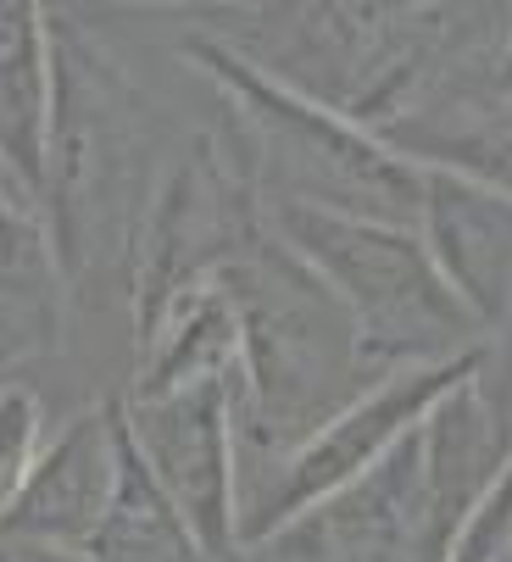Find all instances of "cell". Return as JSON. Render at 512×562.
<instances>
[{
    "label": "cell",
    "mask_w": 512,
    "mask_h": 562,
    "mask_svg": "<svg viewBox=\"0 0 512 562\" xmlns=\"http://www.w3.org/2000/svg\"><path fill=\"white\" fill-rule=\"evenodd\" d=\"M45 12V156L40 212L51 223L67 290L101 284L112 268L129 273L134 228L156 184L151 112L118 56L73 12Z\"/></svg>",
    "instance_id": "6da1fadb"
},
{
    "label": "cell",
    "mask_w": 512,
    "mask_h": 562,
    "mask_svg": "<svg viewBox=\"0 0 512 562\" xmlns=\"http://www.w3.org/2000/svg\"><path fill=\"white\" fill-rule=\"evenodd\" d=\"M218 284L240 324V362L229 390L240 485H251L352 395H363L374 373L357 357L352 317L340 312V301L268 234L240 262H229Z\"/></svg>",
    "instance_id": "7a4b0ae2"
},
{
    "label": "cell",
    "mask_w": 512,
    "mask_h": 562,
    "mask_svg": "<svg viewBox=\"0 0 512 562\" xmlns=\"http://www.w3.org/2000/svg\"><path fill=\"white\" fill-rule=\"evenodd\" d=\"M185 61L207 78V90L240 128V145L256 168V184H263V206L296 201V206L418 228L423 168L407 162L401 150H390L385 139L346 123L340 112L285 90L279 78L256 72L212 34L185 40Z\"/></svg>",
    "instance_id": "3957f363"
},
{
    "label": "cell",
    "mask_w": 512,
    "mask_h": 562,
    "mask_svg": "<svg viewBox=\"0 0 512 562\" xmlns=\"http://www.w3.org/2000/svg\"><path fill=\"white\" fill-rule=\"evenodd\" d=\"M263 217L274 246L290 251L352 317L357 357L374 379L396 368L452 362L485 346V329L446 290L418 228L296 206V201H268Z\"/></svg>",
    "instance_id": "277c9868"
},
{
    "label": "cell",
    "mask_w": 512,
    "mask_h": 562,
    "mask_svg": "<svg viewBox=\"0 0 512 562\" xmlns=\"http://www.w3.org/2000/svg\"><path fill=\"white\" fill-rule=\"evenodd\" d=\"M263 212V184H256V168L240 145V128L218 106L212 128H196L190 145L156 173L151 201L140 212L129 251L134 340H145L151 324L185 290L240 262L268 234Z\"/></svg>",
    "instance_id": "5b68a950"
},
{
    "label": "cell",
    "mask_w": 512,
    "mask_h": 562,
    "mask_svg": "<svg viewBox=\"0 0 512 562\" xmlns=\"http://www.w3.org/2000/svg\"><path fill=\"white\" fill-rule=\"evenodd\" d=\"M485 368V346L452 362H423V368H396L374 379L363 395H352L329 424H318L290 457H279L268 473L240 485V546H256L301 518H312L329 496H340L363 479L390 446H401L441 395L468 384Z\"/></svg>",
    "instance_id": "8992f818"
},
{
    "label": "cell",
    "mask_w": 512,
    "mask_h": 562,
    "mask_svg": "<svg viewBox=\"0 0 512 562\" xmlns=\"http://www.w3.org/2000/svg\"><path fill=\"white\" fill-rule=\"evenodd\" d=\"M229 379H207L162 401L123 395V424L134 451L145 457L156 485L179 507V518L190 524V535L212 562L240 557V451H234Z\"/></svg>",
    "instance_id": "52a82bcc"
},
{
    "label": "cell",
    "mask_w": 512,
    "mask_h": 562,
    "mask_svg": "<svg viewBox=\"0 0 512 562\" xmlns=\"http://www.w3.org/2000/svg\"><path fill=\"white\" fill-rule=\"evenodd\" d=\"M418 239L441 268L446 290L468 306V317L490 340L512 306V201L463 173L423 168Z\"/></svg>",
    "instance_id": "ba28073f"
},
{
    "label": "cell",
    "mask_w": 512,
    "mask_h": 562,
    "mask_svg": "<svg viewBox=\"0 0 512 562\" xmlns=\"http://www.w3.org/2000/svg\"><path fill=\"white\" fill-rule=\"evenodd\" d=\"M118 435H123V401L73 413L67 429L45 440L18 507L0 518V535L73 546V551L90 546L118 485Z\"/></svg>",
    "instance_id": "9c48e42d"
},
{
    "label": "cell",
    "mask_w": 512,
    "mask_h": 562,
    "mask_svg": "<svg viewBox=\"0 0 512 562\" xmlns=\"http://www.w3.org/2000/svg\"><path fill=\"white\" fill-rule=\"evenodd\" d=\"M418 457H423V529L412 562H446L463 518L479 507L490 479L512 457V435L490 413L479 373L430 407V418L418 424Z\"/></svg>",
    "instance_id": "30bf717a"
},
{
    "label": "cell",
    "mask_w": 512,
    "mask_h": 562,
    "mask_svg": "<svg viewBox=\"0 0 512 562\" xmlns=\"http://www.w3.org/2000/svg\"><path fill=\"white\" fill-rule=\"evenodd\" d=\"M67 273L40 195L0 168V368L40 362L67 335Z\"/></svg>",
    "instance_id": "8fae6325"
},
{
    "label": "cell",
    "mask_w": 512,
    "mask_h": 562,
    "mask_svg": "<svg viewBox=\"0 0 512 562\" xmlns=\"http://www.w3.org/2000/svg\"><path fill=\"white\" fill-rule=\"evenodd\" d=\"M240 362V324L218 279L185 290L167 306L151 335L134 340V390L129 401H162L196 390L207 379H229Z\"/></svg>",
    "instance_id": "7c38bea8"
},
{
    "label": "cell",
    "mask_w": 512,
    "mask_h": 562,
    "mask_svg": "<svg viewBox=\"0 0 512 562\" xmlns=\"http://www.w3.org/2000/svg\"><path fill=\"white\" fill-rule=\"evenodd\" d=\"M84 551L96 562H212L201 551V540L190 535V524L179 518V507L156 485L145 457L134 451L129 424L118 435V485H112L107 518Z\"/></svg>",
    "instance_id": "4fadbf2b"
},
{
    "label": "cell",
    "mask_w": 512,
    "mask_h": 562,
    "mask_svg": "<svg viewBox=\"0 0 512 562\" xmlns=\"http://www.w3.org/2000/svg\"><path fill=\"white\" fill-rule=\"evenodd\" d=\"M45 106H51L45 12L0 7V168L18 173L34 195L45 156Z\"/></svg>",
    "instance_id": "5bb4252c"
},
{
    "label": "cell",
    "mask_w": 512,
    "mask_h": 562,
    "mask_svg": "<svg viewBox=\"0 0 512 562\" xmlns=\"http://www.w3.org/2000/svg\"><path fill=\"white\" fill-rule=\"evenodd\" d=\"M45 451V407L23 379H0V518H7Z\"/></svg>",
    "instance_id": "9a60e30c"
},
{
    "label": "cell",
    "mask_w": 512,
    "mask_h": 562,
    "mask_svg": "<svg viewBox=\"0 0 512 562\" xmlns=\"http://www.w3.org/2000/svg\"><path fill=\"white\" fill-rule=\"evenodd\" d=\"M479 390L490 401V413L501 418V429L512 435V306L496 324V335L485 340V368H479Z\"/></svg>",
    "instance_id": "2e32d148"
},
{
    "label": "cell",
    "mask_w": 512,
    "mask_h": 562,
    "mask_svg": "<svg viewBox=\"0 0 512 562\" xmlns=\"http://www.w3.org/2000/svg\"><path fill=\"white\" fill-rule=\"evenodd\" d=\"M0 562H96V557L90 551H73V546H40V540L0 535Z\"/></svg>",
    "instance_id": "e0dca14e"
},
{
    "label": "cell",
    "mask_w": 512,
    "mask_h": 562,
    "mask_svg": "<svg viewBox=\"0 0 512 562\" xmlns=\"http://www.w3.org/2000/svg\"><path fill=\"white\" fill-rule=\"evenodd\" d=\"M507 106H512V29H507V45H501L496 78H490V112H507Z\"/></svg>",
    "instance_id": "ac0fdd59"
}]
</instances>
